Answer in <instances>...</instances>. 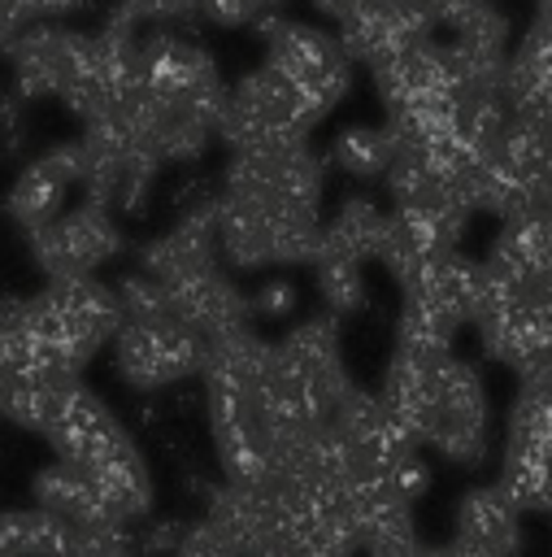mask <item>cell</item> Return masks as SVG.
I'll return each mask as SVG.
<instances>
[{
  "label": "cell",
  "instance_id": "cell-1",
  "mask_svg": "<svg viewBox=\"0 0 552 557\" xmlns=\"http://www.w3.org/2000/svg\"><path fill=\"white\" fill-rule=\"evenodd\" d=\"M222 261L230 270L313 265L322 252V209L291 205L269 191H217Z\"/></svg>",
  "mask_w": 552,
  "mask_h": 557
},
{
  "label": "cell",
  "instance_id": "cell-2",
  "mask_svg": "<svg viewBox=\"0 0 552 557\" xmlns=\"http://www.w3.org/2000/svg\"><path fill=\"white\" fill-rule=\"evenodd\" d=\"M252 30L265 44V65H274L317 113V122L348 96L352 87V57L335 30L291 22L283 13H265L252 22Z\"/></svg>",
  "mask_w": 552,
  "mask_h": 557
},
{
  "label": "cell",
  "instance_id": "cell-3",
  "mask_svg": "<svg viewBox=\"0 0 552 557\" xmlns=\"http://www.w3.org/2000/svg\"><path fill=\"white\" fill-rule=\"evenodd\" d=\"M209 361V339L178 313L126 318L113 335V370L135 396L170 392L187 379H200Z\"/></svg>",
  "mask_w": 552,
  "mask_h": 557
},
{
  "label": "cell",
  "instance_id": "cell-4",
  "mask_svg": "<svg viewBox=\"0 0 552 557\" xmlns=\"http://www.w3.org/2000/svg\"><path fill=\"white\" fill-rule=\"evenodd\" d=\"M443 461L452 466H482L491 457V400L482 387V374L474 361L448 352L435 370V400H430V422L426 440Z\"/></svg>",
  "mask_w": 552,
  "mask_h": 557
},
{
  "label": "cell",
  "instance_id": "cell-5",
  "mask_svg": "<svg viewBox=\"0 0 552 557\" xmlns=\"http://www.w3.org/2000/svg\"><path fill=\"white\" fill-rule=\"evenodd\" d=\"M313 126L317 113L309 109V100L274 65L261 61L230 87L217 139H226V148H265L283 139H304Z\"/></svg>",
  "mask_w": 552,
  "mask_h": 557
},
{
  "label": "cell",
  "instance_id": "cell-6",
  "mask_svg": "<svg viewBox=\"0 0 552 557\" xmlns=\"http://www.w3.org/2000/svg\"><path fill=\"white\" fill-rule=\"evenodd\" d=\"M326 170H330V152L313 148L304 135V139H283V144H265V148H230L222 187L269 191L291 205L322 209Z\"/></svg>",
  "mask_w": 552,
  "mask_h": 557
},
{
  "label": "cell",
  "instance_id": "cell-7",
  "mask_svg": "<svg viewBox=\"0 0 552 557\" xmlns=\"http://www.w3.org/2000/svg\"><path fill=\"white\" fill-rule=\"evenodd\" d=\"M26 244H30L35 265L48 278H61V274H96L104 261H113L122 252V231H117L109 205H96V200H83L78 196V205H70L65 213H57L48 226L30 231Z\"/></svg>",
  "mask_w": 552,
  "mask_h": 557
},
{
  "label": "cell",
  "instance_id": "cell-8",
  "mask_svg": "<svg viewBox=\"0 0 552 557\" xmlns=\"http://www.w3.org/2000/svg\"><path fill=\"white\" fill-rule=\"evenodd\" d=\"M43 435H48L57 457H65V461H74L83 470H96V466L113 461L117 453L135 448L130 431L113 418V409L87 383H78V374L61 379L57 405H52V418H48Z\"/></svg>",
  "mask_w": 552,
  "mask_h": 557
},
{
  "label": "cell",
  "instance_id": "cell-9",
  "mask_svg": "<svg viewBox=\"0 0 552 557\" xmlns=\"http://www.w3.org/2000/svg\"><path fill=\"white\" fill-rule=\"evenodd\" d=\"M83 178H87V148L83 139L74 144H57V148H43L39 157H30L9 196H4V213L22 226V235L48 226L57 213H65V196L70 191H83Z\"/></svg>",
  "mask_w": 552,
  "mask_h": 557
},
{
  "label": "cell",
  "instance_id": "cell-10",
  "mask_svg": "<svg viewBox=\"0 0 552 557\" xmlns=\"http://www.w3.org/2000/svg\"><path fill=\"white\" fill-rule=\"evenodd\" d=\"M135 83L152 100H183L217 83V65L183 26H143L135 52Z\"/></svg>",
  "mask_w": 552,
  "mask_h": 557
},
{
  "label": "cell",
  "instance_id": "cell-11",
  "mask_svg": "<svg viewBox=\"0 0 552 557\" xmlns=\"http://www.w3.org/2000/svg\"><path fill=\"white\" fill-rule=\"evenodd\" d=\"M87 48H91V30H74L65 22H26L22 35L9 44V65H13L17 96L26 104L61 96L65 78L78 70Z\"/></svg>",
  "mask_w": 552,
  "mask_h": 557
},
{
  "label": "cell",
  "instance_id": "cell-12",
  "mask_svg": "<svg viewBox=\"0 0 552 557\" xmlns=\"http://www.w3.org/2000/svg\"><path fill=\"white\" fill-rule=\"evenodd\" d=\"M161 283H165V296H170V313L191 322L204 339H217L235 326H248V318H252L248 292L230 278V265H222V261L187 265V270H178Z\"/></svg>",
  "mask_w": 552,
  "mask_h": 557
},
{
  "label": "cell",
  "instance_id": "cell-13",
  "mask_svg": "<svg viewBox=\"0 0 552 557\" xmlns=\"http://www.w3.org/2000/svg\"><path fill=\"white\" fill-rule=\"evenodd\" d=\"M369 78H374V91H378L387 113L456 96V74H452V61H448V39H439V35H426V39H417V44L374 61Z\"/></svg>",
  "mask_w": 552,
  "mask_h": 557
},
{
  "label": "cell",
  "instance_id": "cell-14",
  "mask_svg": "<svg viewBox=\"0 0 552 557\" xmlns=\"http://www.w3.org/2000/svg\"><path fill=\"white\" fill-rule=\"evenodd\" d=\"M435 30L439 22L417 0H361L343 22H335V35L343 39L348 57L365 70Z\"/></svg>",
  "mask_w": 552,
  "mask_h": 557
},
{
  "label": "cell",
  "instance_id": "cell-15",
  "mask_svg": "<svg viewBox=\"0 0 552 557\" xmlns=\"http://www.w3.org/2000/svg\"><path fill=\"white\" fill-rule=\"evenodd\" d=\"M443 548L469 557H504L522 548V505L504 492L500 479L461 492L452 509V540Z\"/></svg>",
  "mask_w": 552,
  "mask_h": 557
},
{
  "label": "cell",
  "instance_id": "cell-16",
  "mask_svg": "<svg viewBox=\"0 0 552 557\" xmlns=\"http://www.w3.org/2000/svg\"><path fill=\"white\" fill-rule=\"evenodd\" d=\"M504 100L513 117L552 126V22L535 17L509 52Z\"/></svg>",
  "mask_w": 552,
  "mask_h": 557
},
{
  "label": "cell",
  "instance_id": "cell-17",
  "mask_svg": "<svg viewBox=\"0 0 552 557\" xmlns=\"http://www.w3.org/2000/svg\"><path fill=\"white\" fill-rule=\"evenodd\" d=\"M30 496H35V505L61 513V518L74 522V527H91V522H113V518H122V513H113V505L100 496L96 479H91L83 466L65 461V457H57V461H48V466L35 470ZM122 522H130V518H122Z\"/></svg>",
  "mask_w": 552,
  "mask_h": 557
},
{
  "label": "cell",
  "instance_id": "cell-18",
  "mask_svg": "<svg viewBox=\"0 0 552 557\" xmlns=\"http://www.w3.org/2000/svg\"><path fill=\"white\" fill-rule=\"evenodd\" d=\"M387 235V209L369 196H343L330 218H322V252L317 257H352V261H378Z\"/></svg>",
  "mask_w": 552,
  "mask_h": 557
},
{
  "label": "cell",
  "instance_id": "cell-19",
  "mask_svg": "<svg viewBox=\"0 0 552 557\" xmlns=\"http://www.w3.org/2000/svg\"><path fill=\"white\" fill-rule=\"evenodd\" d=\"M22 553H74V522L61 513L30 505V509H4L0 513V557Z\"/></svg>",
  "mask_w": 552,
  "mask_h": 557
},
{
  "label": "cell",
  "instance_id": "cell-20",
  "mask_svg": "<svg viewBox=\"0 0 552 557\" xmlns=\"http://www.w3.org/2000/svg\"><path fill=\"white\" fill-rule=\"evenodd\" d=\"M326 152H330V165H335V170H343L348 178L369 183V178H382V174H387L396 144H391L387 122H382V126L356 122V126H343V131L330 139Z\"/></svg>",
  "mask_w": 552,
  "mask_h": 557
},
{
  "label": "cell",
  "instance_id": "cell-21",
  "mask_svg": "<svg viewBox=\"0 0 552 557\" xmlns=\"http://www.w3.org/2000/svg\"><path fill=\"white\" fill-rule=\"evenodd\" d=\"M365 261L352 257H317L313 261V278H317V296L322 309H330L335 318H352L365 309L369 292H365Z\"/></svg>",
  "mask_w": 552,
  "mask_h": 557
},
{
  "label": "cell",
  "instance_id": "cell-22",
  "mask_svg": "<svg viewBox=\"0 0 552 557\" xmlns=\"http://www.w3.org/2000/svg\"><path fill=\"white\" fill-rule=\"evenodd\" d=\"M109 17L143 30V26H183L191 30L204 13H200V0H117L109 9Z\"/></svg>",
  "mask_w": 552,
  "mask_h": 557
},
{
  "label": "cell",
  "instance_id": "cell-23",
  "mask_svg": "<svg viewBox=\"0 0 552 557\" xmlns=\"http://www.w3.org/2000/svg\"><path fill=\"white\" fill-rule=\"evenodd\" d=\"M113 287H117V300H122V313L126 318H161V313H170L165 283L156 274H148L143 265L139 270H126Z\"/></svg>",
  "mask_w": 552,
  "mask_h": 557
},
{
  "label": "cell",
  "instance_id": "cell-24",
  "mask_svg": "<svg viewBox=\"0 0 552 557\" xmlns=\"http://www.w3.org/2000/svg\"><path fill=\"white\" fill-rule=\"evenodd\" d=\"M248 300H252V318L287 322L300 309V287L291 278H261V287L248 292Z\"/></svg>",
  "mask_w": 552,
  "mask_h": 557
},
{
  "label": "cell",
  "instance_id": "cell-25",
  "mask_svg": "<svg viewBox=\"0 0 552 557\" xmlns=\"http://www.w3.org/2000/svg\"><path fill=\"white\" fill-rule=\"evenodd\" d=\"M287 0H200V13L213 26H252L265 13H278Z\"/></svg>",
  "mask_w": 552,
  "mask_h": 557
},
{
  "label": "cell",
  "instance_id": "cell-26",
  "mask_svg": "<svg viewBox=\"0 0 552 557\" xmlns=\"http://www.w3.org/2000/svg\"><path fill=\"white\" fill-rule=\"evenodd\" d=\"M391 483H396V487H400L409 500H422V496L430 492V466L422 461V453H417V448H409V453L396 461Z\"/></svg>",
  "mask_w": 552,
  "mask_h": 557
},
{
  "label": "cell",
  "instance_id": "cell-27",
  "mask_svg": "<svg viewBox=\"0 0 552 557\" xmlns=\"http://www.w3.org/2000/svg\"><path fill=\"white\" fill-rule=\"evenodd\" d=\"M78 9H87V0H22L26 22H65Z\"/></svg>",
  "mask_w": 552,
  "mask_h": 557
},
{
  "label": "cell",
  "instance_id": "cell-28",
  "mask_svg": "<svg viewBox=\"0 0 552 557\" xmlns=\"http://www.w3.org/2000/svg\"><path fill=\"white\" fill-rule=\"evenodd\" d=\"M183 531H187V522H152V527L139 535V548H143V553H156V548H174V553H178Z\"/></svg>",
  "mask_w": 552,
  "mask_h": 557
},
{
  "label": "cell",
  "instance_id": "cell-29",
  "mask_svg": "<svg viewBox=\"0 0 552 557\" xmlns=\"http://www.w3.org/2000/svg\"><path fill=\"white\" fill-rule=\"evenodd\" d=\"M22 26H26L22 0H0V52H9V44L22 35Z\"/></svg>",
  "mask_w": 552,
  "mask_h": 557
},
{
  "label": "cell",
  "instance_id": "cell-30",
  "mask_svg": "<svg viewBox=\"0 0 552 557\" xmlns=\"http://www.w3.org/2000/svg\"><path fill=\"white\" fill-rule=\"evenodd\" d=\"M417 4H422V9H426L435 22H439V26H448V22H452V17H456V13H461L469 0H417Z\"/></svg>",
  "mask_w": 552,
  "mask_h": 557
},
{
  "label": "cell",
  "instance_id": "cell-31",
  "mask_svg": "<svg viewBox=\"0 0 552 557\" xmlns=\"http://www.w3.org/2000/svg\"><path fill=\"white\" fill-rule=\"evenodd\" d=\"M309 4H313L322 17H330V22H343V17H348V13H352L361 0H309Z\"/></svg>",
  "mask_w": 552,
  "mask_h": 557
},
{
  "label": "cell",
  "instance_id": "cell-32",
  "mask_svg": "<svg viewBox=\"0 0 552 557\" xmlns=\"http://www.w3.org/2000/svg\"><path fill=\"white\" fill-rule=\"evenodd\" d=\"M535 17H543V22H552V0H535Z\"/></svg>",
  "mask_w": 552,
  "mask_h": 557
}]
</instances>
